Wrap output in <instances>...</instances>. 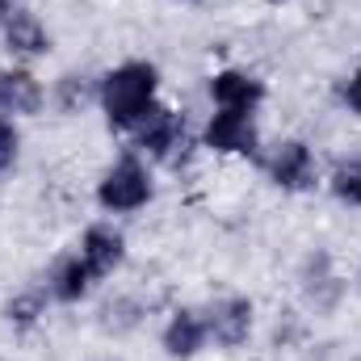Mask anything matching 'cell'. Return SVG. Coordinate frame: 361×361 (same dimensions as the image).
Returning a JSON list of instances; mask_svg holds the SVG:
<instances>
[{"instance_id":"2e32d148","label":"cell","mask_w":361,"mask_h":361,"mask_svg":"<svg viewBox=\"0 0 361 361\" xmlns=\"http://www.w3.org/2000/svg\"><path fill=\"white\" fill-rule=\"evenodd\" d=\"M17 156H21V130H17V122L0 118V177H8L17 169Z\"/></svg>"},{"instance_id":"7c38bea8","label":"cell","mask_w":361,"mask_h":361,"mask_svg":"<svg viewBox=\"0 0 361 361\" xmlns=\"http://www.w3.org/2000/svg\"><path fill=\"white\" fill-rule=\"evenodd\" d=\"M92 286H97V277H92V269L80 261V252L59 257V261L51 265V273H47V294H51V302H63V307L85 302L92 294Z\"/></svg>"},{"instance_id":"6da1fadb","label":"cell","mask_w":361,"mask_h":361,"mask_svg":"<svg viewBox=\"0 0 361 361\" xmlns=\"http://www.w3.org/2000/svg\"><path fill=\"white\" fill-rule=\"evenodd\" d=\"M156 101H160V68L147 59H126L97 80V105L109 130L130 135Z\"/></svg>"},{"instance_id":"ac0fdd59","label":"cell","mask_w":361,"mask_h":361,"mask_svg":"<svg viewBox=\"0 0 361 361\" xmlns=\"http://www.w3.org/2000/svg\"><path fill=\"white\" fill-rule=\"evenodd\" d=\"M13 13V0H0V17H8Z\"/></svg>"},{"instance_id":"ba28073f","label":"cell","mask_w":361,"mask_h":361,"mask_svg":"<svg viewBox=\"0 0 361 361\" xmlns=\"http://www.w3.org/2000/svg\"><path fill=\"white\" fill-rule=\"evenodd\" d=\"M76 252H80V261L92 269V277L105 281V277H114V273L126 265V235L114 223H92V227H85Z\"/></svg>"},{"instance_id":"7a4b0ae2","label":"cell","mask_w":361,"mask_h":361,"mask_svg":"<svg viewBox=\"0 0 361 361\" xmlns=\"http://www.w3.org/2000/svg\"><path fill=\"white\" fill-rule=\"evenodd\" d=\"M130 143H135V152L143 160H156V164H173L177 169L180 160L189 156V147H193V130H189V118L185 114H177L164 101H156L139 118V126L130 130Z\"/></svg>"},{"instance_id":"ffe728a7","label":"cell","mask_w":361,"mask_h":361,"mask_svg":"<svg viewBox=\"0 0 361 361\" xmlns=\"http://www.w3.org/2000/svg\"><path fill=\"white\" fill-rule=\"evenodd\" d=\"M265 4H286V0H265Z\"/></svg>"},{"instance_id":"e0dca14e","label":"cell","mask_w":361,"mask_h":361,"mask_svg":"<svg viewBox=\"0 0 361 361\" xmlns=\"http://www.w3.org/2000/svg\"><path fill=\"white\" fill-rule=\"evenodd\" d=\"M345 105H349V109L361 118V63L353 68V76L345 80Z\"/></svg>"},{"instance_id":"277c9868","label":"cell","mask_w":361,"mask_h":361,"mask_svg":"<svg viewBox=\"0 0 361 361\" xmlns=\"http://www.w3.org/2000/svg\"><path fill=\"white\" fill-rule=\"evenodd\" d=\"M202 147L214 156H231V160H261V126L257 114H240V109H214L202 126Z\"/></svg>"},{"instance_id":"3957f363","label":"cell","mask_w":361,"mask_h":361,"mask_svg":"<svg viewBox=\"0 0 361 361\" xmlns=\"http://www.w3.org/2000/svg\"><path fill=\"white\" fill-rule=\"evenodd\" d=\"M152 197H156V180H152V169L139 152L118 156L97 180V206L105 214H135Z\"/></svg>"},{"instance_id":"5bb4252c","label":"cell","mask_w":361,"mask_h":361,"mask_svg":"<svg viewBox=\"0 0 361 361\" xmlns=\"http://www.w3.org/2000/svg\"><path fill=\"white\" fill-rule=\"evenodd\" d=\"M328 189H332V197H336V202L357 206V210H361V156L341 160V164H336V173L328 177Z\"/></svg>"},{"instance_id":"44dd1931","label":"cell","mask_w":361,"mask_h":361,"mask_svg":"<svg viewBox=\"0 0 361 361\" xmlns=\"http://www.w3.org/2000/svg\"><path fill=\"white\" fill-rule=\"evenodd\" d=\"M357 281H361V273H357Z\"/></svg>"},{"instance_id":"9a60e30c","label":"cell","mask_w":361,"mask_h":361,"mask_svg":"<svg viewBox=\"0 0 361 361\" xmlns=\"http://www.w3.org/2000/svg\"><path fill=\"white\" fill-rule=\"evenodd\" d=\"M55 101H59L63 114H76V109H85L89 101H97V80H89V76H59Z\"/></svg>"},{"instance_id":"4fadbf2b","label":"cell","mask_w":361,"mask_h":361,"mask_svg":"<svg viewBox=\"0 0 361 361\" xmlns=\"http://www.w3.org/2000/svg\"><path fill=\"white\" fill-rule=\"evenodd\" d=\"M47 286L42 290H21V294H13L8 302H4V324L13 328V332H34L38 324H42V315H47Z\"/></svg>"},{"instance_id":"9c48e42d","label":"cell","mask_w":361,"mask_h":361,"mask_svg":"<svg viewBox=\"0 0 361 361\" xmlns=\"http://www.w3.org/2000/svg\"><path fill=\"white\" fill-rule=\"evenodd\" d=\"M47 101L42 80L25 68V63H13V68H0V118L17 122V118H34Z\"/></svg>"},{"instance_id":"5b68a950","label":"cell","mask_w":361,"mask_h":361,"mask_svg":"<svg viewBox=\"0 0 361 361\" xmlns=\"http://www.w3.org/2000/svg\"><path fill=\"white\" fill-rule=\"evenodd\" d=\"M265 169H269V180L281 193H307L319 185V160H315L307 139H281L273 147V156L265 160Z\"/></svg>"},{"instance_id":"d6986e66","label":"cell","mask_w":361,"mask_h":361,"mask_svg":"<svg viewBox=\"0 0 361 361\" xmlns=\"http://www.w3.org/2000/svg\"><path fill=\"white\" fill-rule=\"evenodd\" d=\"M177 4H202V0H177Z\"/></svg>"},{"instance_id":"8992f818","label":"cell","mask_w":361,"mask_h":361,"mask_svg":"<svg viewBox=\"0 0 361 361\" xmlns=\"http://www.w3.org/2000/svg\"><path fill=\"white\" fill-rule=\"evenodd\" d=\"M202 315H206V332H210V341H214L219 349H240V345H248L252 324H257V307H252V298H244V294H223V298H214Z\"/></svg>"},{"instance_id":"30bf717a","label":"cell","mask_w":361,"mask_h":361,"mask_svg":"<svg viewBox=\"0 0 361 361\" xmlns=\"http://www.w3.org/2000/svg\"><path fill=\"white\" fill-rule=\"evenodd\" d=\"M0 34H4V51L13 59H21V63L51 55V30L42 25V17L34 8H13L4 17V30Z\"/></svg>"},{"instance_id":"8fae6325","label":"cell","mask_w":361,"mask_h":361,"mask_svg":"<svg viewBox=\"0 0 361 361\" xmlns=\"http://www.w3.org/2000/svg\"><path fill=\"white\" fill-rule=\"evenodd\" d=\"M160 345L173 361H193L206 345H210V332H206V315L193 311V307H177L160 332Z\"/></svg>"},{"instance_id":"52a82bcc","label":"cell","mask_w":361,"mask_h":361,"mask_svg":"<svg viewBox=\"0 0 361 361\" xmlns=\"http://www.w3.org/2000/svg\"><path fill=\"white\" fill-rule=\"evenodd\" d=\"M210 101H214V109H240V114H257L261 105H265V80L257 76V72H248V68H223V72H214L210 76Z\"/></svg>"}]
</instances>
